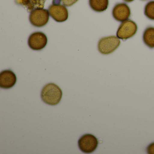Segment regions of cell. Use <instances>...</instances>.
Instances as JSON below:
<instances>
[{
	"mask_svg": "<svg viewBox=\"0 0 154 154\" xmlns=\"http://www.w3.org/2000/svg\"><path fill=\"white\" fill-rule=\"evenodd\" d=\"M112 15L117 21L123 22L128 20L130 17V9L125 3H118L113 8Z\"/></svg>",
	"mask_w": 154,
	"mask_h": 154,
	"instance_id": "obj_8",
	"label": "cell"
},
{
	"mask_svg": "<svg viewBox=\"0 0 154 154\" xmlns=\"http://www.w3.org/2000/svg\"><path fill=\"white\" fill-rule=\"evenodd\" d=\"M125 2H133L134 0H123Z\"/></svg>",
	"mask_w": 154,
	"mask_h": 154,
	"instance_id": "obj_16",
	"label": "cell"
},
{
	"mask_svg": "<svg viewBox=\"0 0 154 154\" xmlns=\"http://www.w3.org/2000/svg\"><path fill=\"white\" fill-rule=\"evenodd\" d=\"M120 41L118 37L110 36L103 38L99 41L98 45L99 52L104 55L113 53L119 46Z\"/></svg>",
	"mask_w": 154,
	"mask_h": 154,
	"instance_id": "obj_2",
	"label": "cell"
},
{
	"mask_svg": "<svg viewBox=\"0 0 154 154\" xmlns=\"http://www.w3.org/2000/svg\"><path fill=\"white\" fill-rule=\"evenodd\" d=\"M79 0H61L63 5L66 7H71L75 4Z\"/></svg>",
	"mask_w": 154,
	"mask_h": 154,
	"instance_id": "obj_14",
	"label": "cell"
},
{
	"mask_svg": "<svg viewBox=\"0 0 154 154\" xmlns=\"http://www.w3.org/2000/svg\"><path fill=\"white\" fill-rule=\"evenodd\" d=\"M28 43L29 46L33 50H42L47 45V37L42 32H35L29 36Z\"/></svg>",
	"mask_w": 154,
	"mask_h": 154,
	"instance_id": "obj_7",
	"label": "cell"
},
{
	"mask_svg": "<svg viewBox=\"0 0 154 154\" xmlns=\"http://www.w3.org/2000/svg\"><path fill=\"white\" fill-rule=\"evenodd\" d=\"M109 4V0H89V5L91 8L97 12L106 11Z\"/></svg>",
	"mask_w": 154,
	"mask_h": 154,
	"instance_id": "obj_11",
	"label": "cell"
},
{
	"mask_svg": "<svg viewBox=\"0 0 154 154\" xmlns=\"http://www.w3.org/2000/svg\"><path fill=\"white\" fill-rule=\"evenodd\" d=\"M48 10L44 8H38L30 12L29 20L30 23L36 27H42L48 23L49 19Z\"/></svg>",
	"mask_w": 154,
	"mask_h": 154,
	"instance_id": "obj_4",
	"label": "cell"
},
{
	"mask_svg": "<svg viewBox=\"0 0 154 154\" xmlns=\"http://www.w3.org/2000/svg\"><path fill=\"white\" fill-rule=\"evenodd\" d=\"M61 2V0H53V4L48 8L49 15L57 22H64L68 18V10Z\"/></svg>",
	"mask_w": 154,
	"mask_h": 154,
	"instance_id": "obj_3",
	"label": "cell"
},
{
	"mask_svg": "<svg viewBox=\"0 0 154 154\" xmlns=\"http://www.w3.org/2000/svg\"><path fill=\"white\" fill-rule=\"evenodd\" d=\"M147 152L149 154H154V142L149 145L147 148Z\"/></svg>",
	"mask_w": 154,
	"mask_h": 154,
	"instance_id": "obj_15",
	"label": "cell"
},
{
	"mask_svg": "<svg viewBox=\"0 0 154 154\" xmlns=\"http://www.w3.org/2000/svg\"><path fill=\"white\" fill-rule=\"evenodd\" d=\"M144 14L148 18L154 20V1L149 2L146 4Z\"/></svg>",
	"mask_w": 154,
	"mask_h": 154,
	"instance_id": "obj_13",
	"label": "cell"
},
{
	"mask_svg": "<svg viewBox=\"0 0 154 154\" xmlns=\"http://www.w3.org/2000/svg\"><path fill=\"white\" fill-rule=\"evenodd\" d=\"M143 40L147 46L150 48H154V27H149L145 29Z\"/></svg>",
	"mask_w": 154,
	"mask_h": 154,
	"instance_id": "obj_12",
	"label": "cell"
},
{
	"mask_svg": "<svg viewBox=\"0 0 154 154\" xmlns=\"http://www.w3.org/2000/svg\"><path fill=\"white\" fill-rule=\"evenodd\" d=\"M62 96L63 92L60 87L52 83L46 85L41 91L42 100L48 105H57L61 101Z\"/></svg>",
	"mask_w": 154,
	"mask_h": 154,
	"instance_id": "obj_1",
	"label": "cell"
},
{
	"mask_svg": "<svg viewBox=\"0 0 154 154\" xmlns=\"http://www.w3.org/2000/svg\"><path fill=\"white\" fill-rule=\"evenodd\" d=\"M142 1H146V0H142Z\"/></svg>",
	"mask_w": 154,
	"mask_h": 154,
	"instance_id": "obj_17",
	"label": "cell"
},
{
	"mask_svg": "<svg viewBox=\"0 0 154 154\" xmlns=\"http://www.w3.org/2000/svg\"><path fill=\"white\" fill-rule=\"evenodd\" d=\"M46 0H16L17 4L23 6L30 12L38 8H44Z\"/></svg>",
	"mask_w": 154,
	"mask_h": 154,
	"instance_id": "obj_10",
	"label": "cell"
},
{
	"mask_svg": "<svg viewBox=\"0 0 154 154\" xmlns=\"http://www.w3.org/2000/svg\"><path fill=\"white\" fill-rule=\"evenodd\" d=\"M17 82L16 74L10 70L2 71L0 73V87L3 89H10Z\"/></svg>",
	"mask_w": 154,
	"mask_h": 154,
	"instance_id": "obj_9",
	"label": "cell"
},
{
	"mask_svg": "<svg viewBox=\"0 0 154 154\" xmlns=\"http://www.w3.org/2000/svg\"><path fill=\"white\" fill-rule=\"evenodd\" d=\"M98 141L97 138L91 134L83 135L78 140V146L84 153H91L97 148Z\"/></svg>",
	"mask_w": 154,
	"mask_h": 154,
	"instance_id": "obj_6",
	"label": "cell"
},
{
	"mask_svg": "<svg viewBox=\"0 0 154 154\" xmlns=\"http://www.w3.org/2000/svg\"><path fill=\"white\" fill-rule=\"evenodd\" d=\"M137 26L135 22L128 20L123 21L119 26L117 36L120 39L125 40L133 37L137 33Z\"/></svg>",
	"mask_w": 154,
	"mask_h": 154,
	"instance_id": "obj_5",
	"label": "cell"
}]
</instances>
